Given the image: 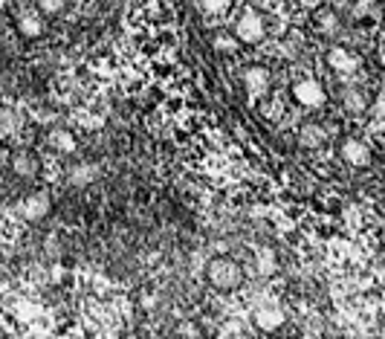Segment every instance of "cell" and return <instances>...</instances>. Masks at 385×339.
<instances>
[{"label":"cell","mask_w":385,"mask_h":339,"mask_svg":"<svg viewBox=\"0 0 385 339\" xmlns=\"http://www.w3.org/2000/svg\"><path fill=\"white\" fill-rule=\"evenodd\" d=\"M206 279L214 290L220 293H232L243 285V267L232 258H212L206 267Z\"/></svg>","instance_id":"6da1fadb"},{"label":"cell","mask_w":385,"mask_h":339,"mask_svg":"<svg viewBox=\"0 0 385 339\" xmlns=\"http://www.w3.org/2000/svg\"><path fill=\"white\" fill-rule=\"evenodd\" d=\"M235 35L241 44L246 47H255V44H261L267 38V18L258 12V9H246L238 23H235Z\"/></svg>","instance_id":"7a4b0ae2"},{"label":"cell","mask_w":385,"mask_h":339,"mask_svg":"<svg viewBox=\"0 0 385 339\" xmlns=\"http://www.w3.org/2000/svg\"><path fill=\"white\" fill-rule=\"evenodd\" d=\"M293 99L301 108H322L328 102V93L316 79H301V81L293 84Z\"/></svg>","instance_id":"3957f363"},{"label":"cell","mask_w":385,"mask_h":339,"mask_svg":"<svg viewBox=\"0 0 385 339\" xmlns=\"http://www.w3.org/2000/svg\"><path fill=\"white\" fill-rule=\"evenodd\" d=\"M50 209H52V200H50V195H44V192H35V195H29V197H23V200L18 203V214H21L26 224L44 221L47 214H50Z\"/></svg>","instance_id":"277c9868"},{"label":"cell","mask_w":385,"mask_h":339,"mask_svg":"<svg viewBox=\"0 0 385 339\" xmlns=\"http://www.w3.org/2000/svg\"><path fill=\"white\" fill-rule=\"evenodd\" d=\"M328 64H331V70L333 73H339V76H357L360 73V67H362V58L354 52V50H347V47H333L331 52H328Z\"/></svg>","instance_id":"5b68a950"},{"label":"cell","mask_w":385,"mask_h":339,"mask_svg":"<svg viewBox=\"0 0 385 339\" xmlns=\"http://www.w3.org/2000/svg\"><path fill=\"white\" fill-rule=\"evenodd\" d=\"M284 322H287V314H284V307L278 301H267L255 311V325H258L264 333H272V331L284 328Z\"/></svg>","instance_id":"8992f818"},{"label":"cell","mask_w":385,"mask_h":339,"mask_svg":"<svg viewBox=\"0 0 385 339\" xmlns=\"http://www.w3.org/2000/svg\"><path fill=\"white\" fill-rule=\"evenodd\" d=\"M243 87L252 99H264L270 93V70L267 67H246L243 70Z\"/></svg>","instance_id":"52a82bcc"},{"label":"cell","mask_w":385,"mask_h":339,"mask_svg":"<svg viewBox=\"0 0 385 339\" xmlns=\"http://www.w3.org/2000/svg\"><path fill=\"white\" fill-rule=\"evenodd\" d=\"M339 157L354 168H365L371 163V148L362 139H345L342 148H339Z\"/></svg>","instance_id":"ba28073f"},{"label":"cell","mask_w":385,"mask_h":339,"mask_svg":"<svg viewBox=\"0 0 385 339\" xmlns=\"http://www.w3.org/2000/svg\"><path fill=\"white\" fill-rule=\"evenodd\" d=\"M252 270H255V275H261V279H270V275H275L278 258H275V253L270 250V246L255 250V255H252Z\"/></svg>","instance_id":"9c48e42d"},{"label":"cell","mask_w":385,"mask_h":339,"mask_svg":"<svg viewBox=\"0 0 385 339\" xmlns=\"http://www.w3.org/2000/svg\"><path fill=\"white\" fill-rule=\"evenodd\" d=\"M9 166H12V171H15L18 177H23V180H32V177L38 174V160L32 157L29 151H15L12 160H9Z\"/></svg>","instance_id":"30bf717a"},{"label":"cell","mask_w":385,"mask_h":339,"mask_svg":"<svg viewBox=\"0 0 385 339\" xmlns=\"http://www.w3.org/2000/svg\"><path fill=\"white\" fill-rule=\"evenodd\" d=\"M47 145L55 151V154H73L76 151V137L67 131V128H55L47 134Z\"/></svg>","instance_id":"8fae6325"},{"label":"cell","mask_w":385,"mask_h":339,"mask_svg":"<svg viewBox=\"0 0 385 339\" xmlns=\"http://www.w3.org/2000/svg\"><path fill=\"white\" fill-rule=\"evenodd\" d=\"M18 33H21L23 38H38V35L44 33L41 15H35V12H21V15H18Z\"/></svg>","instance_id":"7c38bea8"},{"label":"cell","mask_w":385,"mask_h":339,"mask_svg":"<svg viewBox=\"0 0 385 339\" xmlns=\"http://www.w3.org/2000/svg\"><path fill=\"white\" fill-rule=\"evenodd\" d=\"M299 139H301L304 148H318V145L328 142V131L322 125H316V122H310V125H304L299 131Z\"/></svg>","instance_id":"4fadbf2b"},{"label":"cell","mask_w":385,"mask_h":339,"mask_svg":"<svg viewBox=\"0 0 385 339\" xmlns=\"http://www.w3.org/2000/svg\"><path fill=\"white\" fill-rule=\"evenodd\" d=\"M96 174H99V168H96L93 163H79L67 177H70V186L84 189V186H90V183L96 180Z\"/></svg>","instance_id":"5bb4252c"},{"label":"cell","mask_w":385,"mask_h":339,"mask_svg":"<svg viewBox=\"0 0 385 339\" xmlns=\"http://www.w3.org/2000/svg\"><path fill=\"white\" fill-rule=\"evenodd\" d=\"M339 18H336V12H331V9H322V12H316V29L322 35H336L339 33Z\"/></svg>","instance_id":"9a60e30c"},{"label":"cell","mask_w":385,"mask_h":339,"mask_svg":"<svg viewBox=\"0 0 385 339\" xmlns=\"http://www.w3.org/2000/svg\"><path fill=\"white\" fill-rule=\"evenodd\" d=\"M342 105H345L347 113H365L368 110V99H365L362 90H345V93H342Z\"/></svg>","instance_id":"2e32d148"},{"label":"cell","mask_w":385,"mask_h":339,"mask_svg":"<svg viewBox=\"0 0 385 339\" xmlns=\"http://www.w3.org/2000/svg\"><path fill=\"white\" fill-rule=\"evenodd\" d=\"M229 6H232V0H200V9L206 15H223Z\"/></svg>","instance_id":"e0dca14e"},{"label":"cell","mask_w":385,"mask_h":339,"mask_svg":"<svg viewBox=\"0 0 385 339\" xmlns=\"http://www.w3.org/2000/svg\"><path fill=\"white\" fill-rule=\"evenodd\" d=\"M214 50H220V52H232V50H238V35L232 38V35H217L214 41Z\"/></svg>","instance_id":"ac0fdd59"},{"label":"cell","mask_w":385,"mask_h":339,"mask_svg":"<svg viewBox=\"0 0 385 339\" xmlns=\"http://www.w3.org/2000/svg\"><path fill=\"white\" fill-rule=\"evenodd\" d=\"M35 4H38V9L44 15H55V12L64 9V0H35Z\"/></svg>","instance_id":"d6986e66"},{"label":"cell","mask_w":385,"mask_h":339,"mask_svg":"<svg viewBox=\"0 0 385 339\" xmlns=\"http://www.w3.org/2000/svg\"><path fill=\"white\" fill-rule=\"evenodd\" d=\"M35 314H38V311L32 307V301H18V316H21V319H32Z\"/></svg>","instance_id":"ffe728a7"},{"label":"cell","mask_w":385,"mask_h":339,"mask_svg":"<svg viewBox=\"0 0 385 339\" xmlns=\"http://www.w3.org/2000/svg\"><path fill=\"white\" fill-rule=\"evenodd\" d=\"M12 131H15V113L6 108V110H4V137H9Z\"/></svg>","instance_id":"44dd1931"},{"label":"cell","mask_w":385,"mask_h":339,"mask_svg":"<svg viewBox=\"0 0 385 339\" xmlns=\"http://www.w3.org/2000/svg\"><path fill=\"white\" fill-rule=\"evenodd\" d=\"M81 125H87V128H102V119H99V116H84Z\"/></svg>","instance_id":"7402d4cb"},{"label":"cell","mask_w":385,"mask_h":339,"mask_svg":"<svg viewBox=\"0 0 385 339\" xmlns=\"http://www.w3.org/2000/svg\"><path fill=\"white\" fill-rule=\"evenodd\" d=\"M377 55H379V64H382V67H385V41H382V44H379V50H377Z\"/></svg>","instance_id":"603a6c76"},{"label":"cell","mask_w":385,"mask_h":339,"mask_svg":"<svg viewBox=\"0 0 385 339\" xmlns=\"http://www.w3.org/2000/svg\"><path fill=\"white\" fill-rule=\"evenodd\" d=\"M301 4H304V6H307V9H316V6H318V4H322V0H301Z\"/></svg>","instance_id":"cb8c5ba5"},{"label":"cell","mask_w":385,"mask_h":339,"mask_svg":"<svg viewBox=\"0 0 385 339\" xmlns=\"http://www.w3.org/2000/svg\"><path fill=\"white\" fill-rule=\"evenodd\" d=\"M255 4H264V6H272V4H275V0H255Z\"/></svg>","instance_id":"d4e9b609"},{"label":"cell","mask_w":385,"mask_h":339,"mask_svg":"<svg viewBox=\"0 0 385 339\" xmlns=\"http://www.w3.org/2000/svg\"><path fill=\"white\" fill-rule=\"evenodd\" d=\"M4 4H6V6H9V4H12V0H4Z\"/></svg>","instance_id":"484cf974"}]
</instances>
